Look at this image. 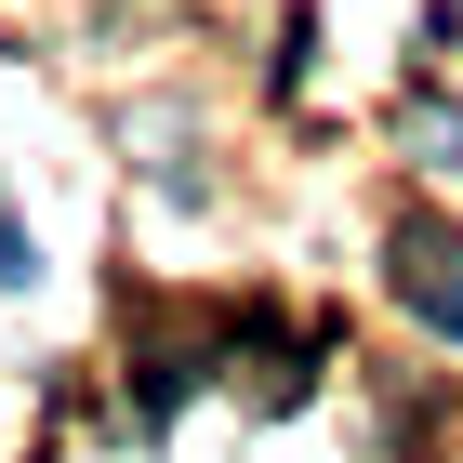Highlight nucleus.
I'll list each match as a JSON object with an SVG mask.
<instances>
[{
  "mask_svg": "<svg viewBox=\"0 0 463 463\" xmlns=\"http://www.w3.org/2000/svg\"><path fill=\"white\" fill-rule=\"evenodd\" d=\"M397 305L424 331H450L463 345V239H437V225H397Z\"/></svg>",
  "mask_w": 463,
  "mask_h": 463,
  "instance_id": "nucleus-1",
  "label": "nucleus"
}]
</instances>
